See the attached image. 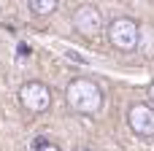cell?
<instances>
[{
    "label": "cell",
    "instance_id": "obj_1",
    "mask_svg": "<svg viewBox=\"0 0 154 151\" xmlns=\"http://www.w3.org/2000/svg\"><path fill=\"white\" fill-rule=\"evenodd\" d=\"M65 103H68V108L73 113L95 116V113H100V108L106 103V95H103L97 81H92V78H73L65 86Z\"/></svg>",
    "mask_w": 154,
    "mask_h": 151
},
{
    "label": "cell",
    "instance_id": "obj_2",
    "mask_svg": "<svg viewBox=\"0 0 154 151\" xmlns=\"http://www.w3.org/2000/svg\"><path fill=\"white\" fill-rule=\"evenodd\" d=\"M138 27H141V22H135L130 16H114L106 27V38L116 51L130 54L138 46Z\"/></svg>",
    "mask_w": 154,
    "mask_h": 151
},
{
    "label": "cell",
    "instance_id": "obj_3",
    "mask_svg": "<svg viewBox=\"0 0 154 151\" xmlns=\"http://www.w3.org/2000/svg\"><path fill=\"white\" fill-rule=\"evenodd\" d=\"M19 105L27 113H46L51 108V89L43 81H24L19 86Z\"/></svg>",
    "mask_w": 154,
    "mask_h": 151
},
{
    "label": "cell",
    "instance_id": "obj_4",
    "mask_svg": "<svg viewBox=\"0 0 154 151\" xmlns=\"http://www.w3.org/2000/svg\"><path fill=\"white\" fill-rule=\"evenodd\" d=\"M127 127L135 138L152 143L154 140V108L149 103H133L127 108Z\"/></svg>",
    "mask_w": 154,
    "mask_h": 151
},
{
    "label": "cell",
    "instance_id": "obj_5",
    "mask_svg": "<svg viewBox=\"0 0 154 151\" xmlns=\"http://www.w3.org/2000/svg\"><path fill=\"white\" fill-rule=\"evenodd\" d=\"M70 22H73V30L81 32L84 38H92V35H97V32L103 30V16H100V11H97L92 3H81V5H76Z\"/></svg>",
    "mask_w": 154,
    "mask_h": 151
},
{
    "label": "cell",
    "instance_id": "obj_6",
    "mask_svg": "<svg viewBox=\"0 0 154 151\" xmlns=\"http://www.w3.org/2000/svg\"><path fill=\"white\" fill-rule=\"evenodd\" d=\"M146 59H154V24L152 22H143L138 27V46H135Z\"/></svg>",
    "mask_w": 154,
    "mask_h": 151
},
{
    "label": "cell",
    "instance_id": "obj_7",
    "mask_svg": "<svg viewBox=\"0 0 154 151\" xmlns=\"http://www.w3.org/2000/svg\"><path fill=\"white\" fill-rule=\"evenodd\" d=\"M60 0H27V8L35 14V16H51L57 11Z\"/></svg>",
    "mask_w": 154,
    "mask_h": 151
},
{
    "label": "cell",
    "instance_id": "obj_8",
    "mask_svg": "<svg viewBox=\"0 0 154 151\" xmlns=\"http://www.w3.org/2000/svg\"><path fill=\"white\" fill-rule=\"evenodd\" d=\"M38 140H41V143H35L32 151H62L57 143H49V140H43V138H38Z\"/></svg>",
    "mask_w": 154,
    "mask_h": 151
},
{
    "label": "cell",
    "instance_id": "obj_9",
    "mask_svg": "<svg viewBox=\"0 0 154 151\" xmlns=\"http://www.w3.org/2000/svg\"><path fill=\"white\" fill-rule=\"evenodd\" d=\"M149 100H152V108H154V81L149 84Z\"/></svg>",
    "mask_w": 154,
    "mask_h": 151
},
{
    "label": "cell",
    "instance_id": "obj_10",
    "mask_svg": "<svg viewBox=\"0 0 154 151\" xmlns=\"http://www.w3.org/2000/svg\"><path fill=\"white\" fill-rule=\"evenodd\" d=\"M76 151H95V149H76Z\"/></svg>",
    "mask_w": 154,
    "mask_h": 151
}]
</instances>
